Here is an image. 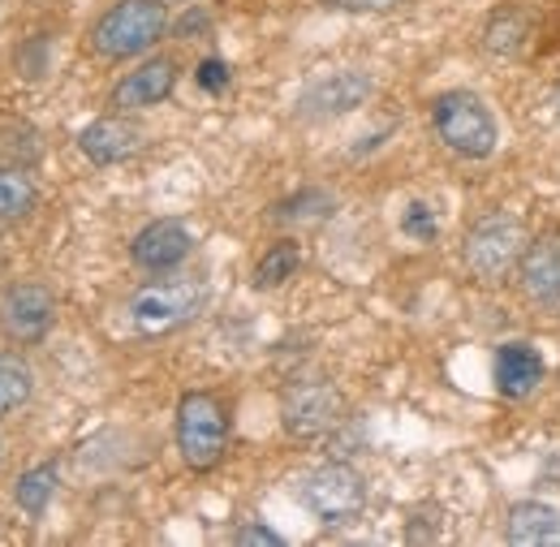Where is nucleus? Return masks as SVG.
Wrapping results in <instances>:
<instances>
[{"label": "nucleus", "mask_w": 560, "mask_h": 547, "mask_svg": "<svg viewBox=\"0 0 560 547\" xmlns=\"http://www.w3.org/2000/svg\"><path fill=\"white\" fill-rule=\"evenodd\" d=\"M168 31V13L160 0H117L91 31V44L108 61H130L160 44Z\"/></svg>", "instance_id": "f257e3e1"}, {"label": "nucleus", "mask_w": 560, "mask_h": 547, "mask_svg": "<svg viewBox=\"0 0 560 547\" xmlns=\"http://www.w3.org/2000/svg\"><path fill=\"white\" fill-rule=\"evenodd\" d=\"M208 302V289L203 280L195 276H168V280H151L142 284L139 293L130 298V324L142 337H164V333H177L186 328Z\"/></svg>", "instance_id": "f03ea898"}, {"label": "nucleus", "mask_w": 560, "mask_h": 547, "mask_svg": "<svg viewBox=\"0 0 560 547\" xmlns=\"http://www.w3.org/2000/svg\"><path fill=\"white\" fill-rule=\"evenodd\" d=\"M431 121H435V135L444 138V147L466 155V160H488L491 151H495V142H500V126H495L491 108L479 95H470V91L435 95Z\"/></svg>", "instance_id": "7ed1b4c3"}, {"label": "nucleus", "mask_w": 560, "mask_h": 547, "mask_svg": "<svg viewBox=\"0 0 560 547\" xmlns=\"http://www.w3.org/2000/svg\"><path fill=\"white\" fill-rule=\"evenodd\" d=\"M177 449L190 470H211L229 449V414L211 393H186L177 406Z\"/></svg>", "instance_id": "20e7f679"}, {"label": "nucleus", "mask_w": 560, "mask_h": 547, "mask_svg": "<svg viewBox=\"0 0 560 547\" xmlns=\"http://www.w3.org/2000/svg\"><path fill=\"white\" fill-rule=\"evenodd\" d=\"M522 251H526V233L509 211H488L466 233V268L483 284H495L513 264H522Z\"/></svg>", "instance_id": "39448f33"}, {"label": "nucleus", "mask_w": 560, "mask_h": 547, "mask_svg": "<svg viewBox=\"0 0 560 547\" xmlns=\"http://www.w3.org/2000/svg\"><path fill=\"white\" fill-rule=\"evenodd\" d=\"M298 500L319 522L346 526V522H353L362 513V504H366V482H362V475L353 466L332 462V466H319V470H311L306 479L298 482Z\"/></svg>", "instance_id": "423d86ee"}, {"label": "nucleus", "mask_w": 560, "mask_h": 547, "mask_svg": "<svg viewBox=\"0 0 560 547\" xmlns=\"http://www.w3.org/2000/svg\"><path fill=\"white\" fill-rule=\"evenodd\" d=\"M52 324H57V298L44 284L26 280V284L4 289V298H0V328H4L9 341L39 345L52 333Z\"/></svg>", "instance_id": "0eeeda50"}, {"label": "nucleus", "mask_w": 560, "mask_h": 547, "mask_svg": "<svg viewBox=\"0 0 560 547\" xmlns=\"http://www.w3.org/2000/svg\"><path fill=\"white\" fill-rule=\"evenodd\" d=\"M337 418H341V393L324 380H302L280 397V422L298 440L324 435L328 427H337Z\"/></svg>", "instance_id": "6e6552de"}, {"label": "nucleus", "mask_w": 560, "mask_h": 547, "mask_svg": "<svg viewBox=\"0 0 560 547\" xmlns=\"http://www.w3.org/2000/svg\"><path fill=\"white\" fill-rule=\"evenodd\" d=\"M375 82L371 73L362 69H337V73H324L319 82H311L298 100V117L306 121H332V117H346L353 108H362L371 100Z\"/></svg>", "instance_id": "1a4fd4ad"}, {"label": "nucleus", "mask_w": 560, "mask_h": 547, "mask_svg": "<svg viewBox=\"0 0 560 547\" xmlns=\"http://www.w3.org/2000/svg\"><path fill=\"white\" fill-rule=\"evenodd\" d=\"M190 229L182 220H151L147 229H139V237L130 242V259L139 264L142 272H173L190 259Z\"/></svg>", "instance_id": "9d476101"}, {"label": "nucleus", "mask_w": 560, "mask_h": 547, "mask_svg": "<svg viewBox=\"0 0 560 547\" xmlns=\"http://www.w3.org/2000/svg\"><path fill=\"white\" fill-rule=\"evenodd\" d=\"M522 293L539 306H560V233H544L522 251Z\"/></svg>", "instance_id": "9b49d317"}, {"label": "nucleus", "mask_w": 560, "mask_h": 547, "mask_svg": "<svg viewBox=\"0 0 560 547\" xmlns=\"http://www.w3.org/2000/svg\"><path fill=\"white\" fill-rule=\"evenodd\" d=\"M177 86V66L168 57H155V61H142L135 73H126L113 91V108L121 113H139V108H155L160 100H168Z\"/></svg>", "instance_id": "f8f14e48"}, {"label": "nucleus", "mask_w": 560, "mask_h": 547, "mask_svg": "<svg viewBox=\"0 0 560 547\" xmlns=\"http://www.w3.org/2000/svg\"><path fill=\"white\" fill-rule=\"evenodd\" d=\"M78 147L91 164L108 168V164H126L135 151L142 147V130L126 117H100L91 121L82 135H78Z\"/></svg>", "instance_id": "ddd939ff"}, {"label": "nucleus", "mask_w": 560, "mask_h": 547, "mask_svg": "<svg viewBox=\"0 0 560 547\" xmlns=\"http://www.w3.org/2000/svg\"><path fill=\"white\" fill-rule=\"evenodd\" d=\"M544 380V358L530 349V345L513 341V345H500L495 353V388L509 397V401H522L539 388Z\"/></svg>", "instance_id": "4468645a"}, {"label": "nucleus", "mask_w": 560, "mask_h": 547, "mask_svg": "<svg viewBox=\"0 0 560 547\" xmlns=\"http://www.w3.org/2000/svg\"><path fill=\"white\" fill-rule=\"evenodd\" d=\"M504 539L517 547L552 544V539H560V513L552 504H544V500H522V504L509 509Z\"/></svg>", "instance_id": "2eb2a0df"}, {"label": "nucleus", "mask_w": 560, "mask_h": 547, "mask_svg": "<svg viewBox=\"0 0 560 547\" xmlns=\"http://www.w3.org/2000/svg\"><path fill=\"white\" fill-rule=\"evenodd\" d=\"M35 203H39L35 182L22 168H0V224L26 220L35 211Z\"/></svg>", "instance_id": "dca6fc26"}, {"label": "nucleus", "mask_w": 560, "mask_h": 547, "mask_svg": "<svg viewBox=\"0 0 560 547\" xmlns=\"http://www.w3.org/2000/svg\"><path fill=\"white\" fill-rule=\"evenodd\" d=\"M31 393H35L31 366H26L22 358H13V353H0V418L22 410V406L31 401Z\"/></svg>", "instance_id": "f3484780"}, {"label": "nucleus", "mask_w": 560, "mask_h": 547, "mask_svg": "<svg viewBox=\"0 0 560 547\" xmlns=\"http://www.w3.org/2000/svg\"><path fill=\"white\" fill-rule=\"evenodd\" d=\"M298 264H302L298 242H277V246H268L264 259L255 264V289H277V284H284L289 276L298 272Z\"/></svg>", "instance_id": "a211bd4d"}, {"label": "nucleus", "mask_w": 560, "mask_h": 547, "mask_svg": "<svg viewBox=\"0 0 560 547\" xmlns=\"http://www.w3.org/2000/svg\"><path fill=\"white\" fill-rule=\"evenodd\" d=\"M13 496H18V504L31 513V517H39L48 504H52V496H57V466H35V470H26L18 487H13Z\"/></svg>", "instance_id": "6ab92c4d"}, {"label": "nucleus", "mask_w": 560, "mask_h": 547, "mask_svg": "<svg viewBox=\"0 0 560 547\" xmlns=\"http://www.w3.org/2000/svg\"><path fill=\"white\" fill-rule=\"evenodd\" d=\"M522 39H526V22L509 9V13H495L488 26V48L491 53H504V57H513L517 48H522Z\"/></svg>", "instance_id": "aec40b11"}, {"label": "nucleus", "mask_w": 560, "mask_h": 547, "mask_svg": "<svg viewBox=\"0 0 560 547\" xmlns=\"http://www.w3.org/2000/svg\"><path fill=\"white\" fill-rule=\"evenodd\" d=\"M332 211V195H324V190H302V195H293L289 203L277 207L280 220H319V216H328Z\"/></svg>", "instance_id": "412c9836"}, {"label": "nucleus", "mask_w": 560, "mask_h": 547, "mask_svg": "<svg viewBox=\"0 0 560 547\" xmlns=\"http://www.w3.org/2000/svg\"><path fill=\"white\" fill-rule=\"evenodd\" d=\"M401 229H406L410 237H419V242H431V237L440 233V220H435V211L427 203H410L406 216H401Z\"/></svg>", "instance_id": "4be33fe9"}, {"label": "nucleus", "mask_w": 560, "mask_h": 547, "mask_svg": "<svg viewBox=\"0 0 560 547\" xmlns=\"http://www.w3.org/2000/svg\"><path fill=\"white\" fill-rule=\"evenodd\" d=\"M199 86L211 91V95H215V91H224V86H229V66H224L220 57H208V61L199 66Z\"/></svg>", "instance_id": "5701e85b"}, {"label": "nucleus", "mask_w": 560, "mask_h": 547, "mask_svg": "<svg viewBox=\"0 0 560 547\" xmlns=\"http://www.w3.org/2000/svg\"><path fill=\"white\" fill-rule=\"evenodd\" d=\"M233 539H237V544H268V547H280V544H284L277 531H268V526H242V531H237Z\"/></svg>", "instance_id": "b1692460"}, {"label": "nucleus", "mask_w": 560, "mask_h": 547, "mask_svg": "<svg viewBox=\"0 0 560 547\" xmlns=\"http://www.w3.org/2000/svg\"><path fill=\"white\" fill-rule=\"evenodd\" d=\"M341 9H353V13H380V9H397L401 0H332Z\"/></svg>", "instance_id": "393cba45"}]
</instances>
